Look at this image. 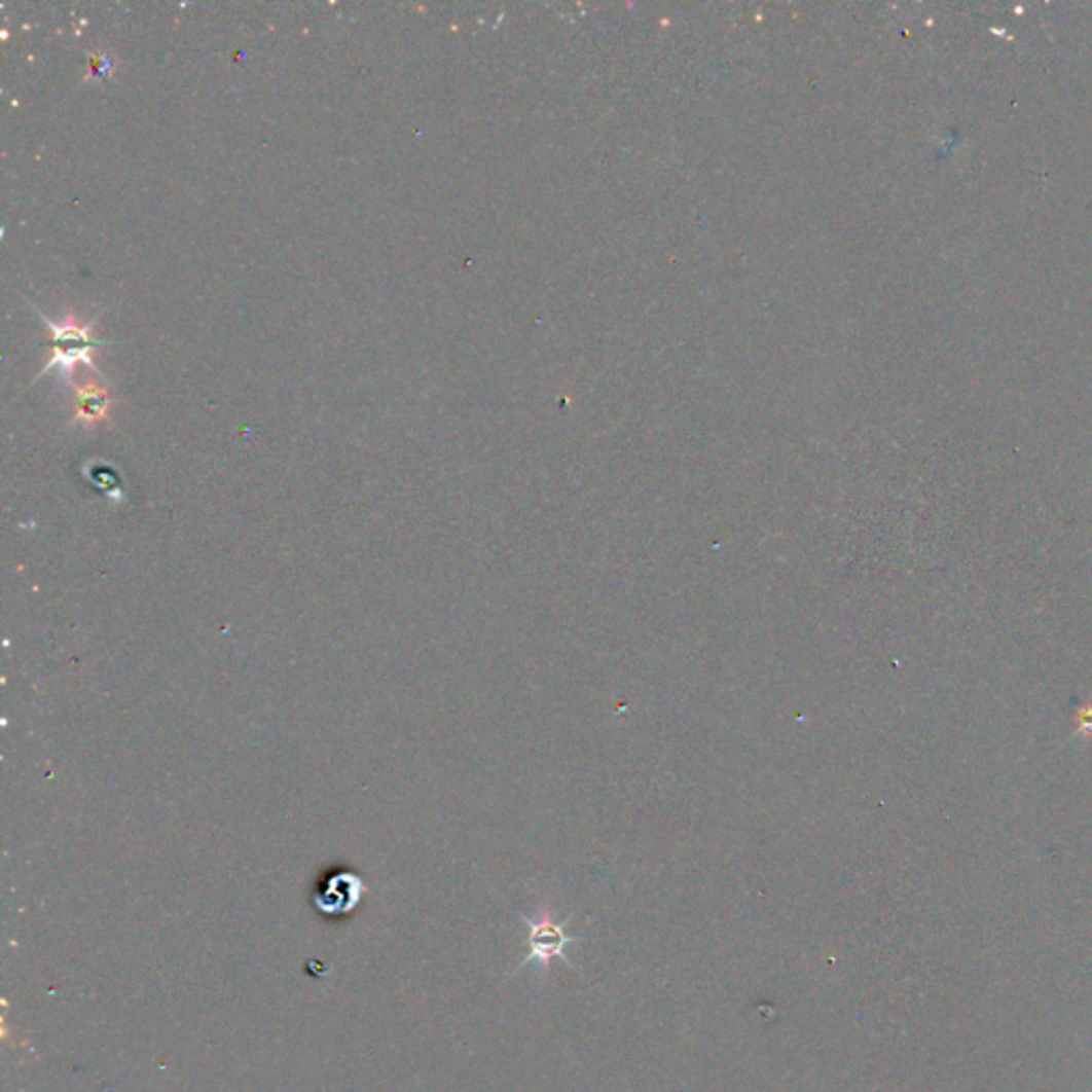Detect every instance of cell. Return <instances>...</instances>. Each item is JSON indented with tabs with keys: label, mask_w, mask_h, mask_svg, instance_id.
Wrapping results in <instances>:
<instances>
[{
	"label": "cell",
	"mask_w": 1092,
	"mask_h": 1092,
	"mask_svg": "<svg viewBox=\"0 0 1092 1092\" xmlns=\"http://www.w3.org/2000/svg\"><path fill=\"white\" fill-rule=\"evenodd\" d=\"M73 391H75V404H73V418H71V425H85V427H93V425H99L103 421H107L109 416V408H111V393L107 387L95 383V380H88V383H81V385H71Z\"/></svg>",
	"instance_id": "3"
},
{
	"label": "cell",
	"mask_w": 1092,
	"mask_h": 1092,
	"mask_svg": "<svg viewBox=\"0 0 1092 1092\" xmlns=\"http://www.w3.org/2000/svg\"><path fill=\"white\" fill-rule=\"evenodd\" d=\"M93 71L99 73V75H107L109 73L107 56H95V59H93Z\"/></svg>",
	"instance_id": "6"
},
{
	"label": "cell",
	"mask_w": 1092,
	"mask_h": 1092,
	"mask_svg": "<svg viewBox=\"0 0 1092 1092\" xmlns=\"http://www.w3.org/2000/svg\"><path fill=\"white\" fill-rule=\"evenodd\" d=\"M1078 734L1092 736V702H1086L1078 708Z\"/></svg>",
	"instance_id": "5"
},
{
	"label": "cell",
	"mask_w": 1092,
	"mask_h": 1092,
	"mask_svg": "<svg viewBox=\"0 0 1092 1092\" xmlns=\"http://www.w3.org/2000/svg\"><path fill=\"white\" fill-rule=\"evenodd\" d=\"M519 915H521L523 922L530 926V954H527L525 960H521L519 967H516V971L534 962L536 967H540L542 977H546L551 971V962L557 960V958L563 960L568 967L577 969V964H574L566 956V947L570 943L579 941L577 937H570L566 933L568 924L572 922V915L566 917L563 922H557L553 911L549 907H544L536 917H527L523 913H519Z\"/></svg>",
	"instance_id": "1"
},
{
	"label": "cell",
	"mask_w": 1092,
	"mask_h": 1092,
	"mask_svg": "<svg viewBox=\"0 0 1092 1092\" xmlns=\"http://www.w3.org/2000/svg\"><path fill=\"white\" fill-rule=\"evenodd\" d=\"M363 881L353 873H333L316 889V909L327 917L349 915L363 899Z\"/></svg>",
	"instance_id": "2"
},
{
	"label": "cell",
	"mask_w": 1092,
	"mask_h": 1092,
	"mask_svg": "<svg viewBox=\"0 0 1092 1092\" xmlns=\"http://www.w3.org/2000/svg\"><path fill=\"white\" fill-rule=\"evenodd\" d=\"M33 310L45 323V329L53 341V347H97V343H101V339L93 335L99 316H95L90 323L81 325L75 321V314H65L63 321H51L39 307H33Z\"/></svg>",
	"instance_id": "4"
}]
</instances>
